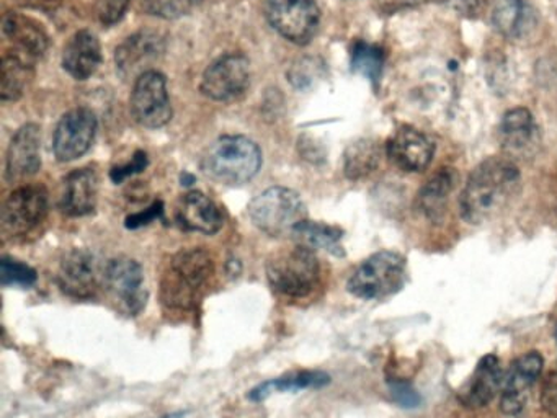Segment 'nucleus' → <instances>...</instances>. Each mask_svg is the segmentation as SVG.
I'll return each instance as SVG.
<instances>
[{"instance_id": "nucleus-1", "label": "nucleus", "mask_w": 557, "mask_h": 418, "mask_svg": "<svg viewBox=\"0 0 557 418\" xmlns=\"http://www.w3.org/2000/svg\"><path fill=\"white\" fill-rule=\"evenodd\" d=\"M520 185V170L513 160L498 156L482 160L462 189L461 218L472 225L492 221L513 201Z\"/></svg>"}, {"instance_id": "nucleus-2", "label": "nucleus", "mask_w": 557, "mask_h": 418, "mask_svg": "<svg viewBox=\"0 0 557 418\" xmlns=\"http://www.w3.org/2000/svg\"><path fill=\"white\" fill-rule=\"evenodd\" d=\"M213 273V258L203 248H184L177 251L161 278L162 304L168 309H195Z\"/></svg>"}, {"instance_id": "nucleus-3", "label": "nucleus", "mask_w": 557, "mask_h": 418, "mask_svg": "<svg viewBox=\"0 0 557 418\" xmlns=\"http://www.w3.org/2000/svg\"><path fill=\"white\" fill-rule=\"evenodd\" d=\"M267 280L273 291L285 297L309 296L321 280V265L311 248L296 245L273 255L267 263Z\"/></svg>"}, {"instance_id": "nucleus-4", "label": "nucleus", "mask_w": 557, "mask_h": 418, "mask_svg": "<svg viewBox=\"0 0 557 418\" xmlns=\"http://www.w3.org/2000/svg\"><path fill=\"white\" fill-rule=\"evenodd\" d=\"M262 150L246 136H224L211 146L205 169L224 185H244L259 173Z\"/></svg>"}, {"instance_id": "nucleus-5", "label": "nucleus", "mask_w": 557, "mask_h": 418, "mask_svg": "<svg viewBox=\"0 0 557 418\" xmlns=\"http://www.w3.org/2000/svg\"><path fill=\"white\" fill-rule=\"evenodd\" d=\"M306 214L301 196L285 186L265 189L249 205L250 221L270 237L293 235L296 225L306 221Z\"/></svg>"}, {"instance_id": "nucleus-6", "label": "nucleus", "mask_w": 557, "mask_h": 418, "mask_svg": "<svg viewBox=\"0 0 557 418\" xmlns=\"http://www.w3.org/2000/svg\"><path fill=\"white\" fill-rule=\"evenodd\" d=\"M406 283V258L397 251L383 250L368 257L351 273L347 290L360 299H384Z\"/></svg>"}, {"instance_id": "nucleus-7", "label": "nucleus", "mask_w": 557, "mask_h": 418, "mask_svg": "<svg viewBox=\"0 0 557 418\" xmlns=\"http://www.w3.org/2000/svg\"><path fill=\"white\" fill-rule=\"evenodd\" d=\"M50 199L41 185H25L5 199L2 208V232L8 237H24L47 219Z\"/></svg>"}, {"instance_id": "nucleus-8", "label": "nucleus", "mask_w": 557, "mask_h": 418, "mask_svg": "<svg viewBox=\"0 0 557 418\" xmlns=\"http://www.w3.org/2000/svg\"><path fill=\"white\" fill-rule=\"evenodd\" d=\"M103 283L123 312L139 316L146 309L149 293L138 261L129 257L112 258L103 270Z\"/></svg>"}, {"instance_id": "nucleus-9", "label": "nucleus", "mask_w": 557, "mask_h": 418, "mask_svg": "<svg viewBox=\"0 0 557 418\" xmlns=\"http://www.w3.org/2000/svg\"><path fill=\"white\" fill-rule=\"evenodd\" d=\"M267 19L283 38L308 45L318 33L321 12L314 0H269Z\"/></svg>"}, {"instance_id": "nucleus-10", "label": "nucleus", "mask_w": 557, "mask_h": 418, "mask_svg": "<svg viewBox=\"0 0 557 418\" xmlns=\"http://www.w3.org/2000/svg\"><path fill=\"white\" fill-rule=\"evenodd\" d=\"M132 111L141 126L158 130L172 118L168 81L158 71H149L136 78L132 94Z\"/></svg>"}, {"instance_id": "nucleus-11", "label": "nucleus", "mask_w": 557, "mask_h": 418, "mask_svg": "<svg viewBox=\"0 0 557 418\" xmlns=\"http://www.w3.org/2000/svg\"><path fill=\"white\" fill-rule=\"evenodd\" d=\"M250 84L249 59L230 52L211 62L201 81V91L211 100L227 101L243 95Z\"/></svg>"}, {"instance_id": "nucleus-12", "label": "nucleus", "mask_w": 557, "mask_h": 418, "mask_svg": "<svg viewBox=\"0 0 557 418\" xmlns=\"http://www.w3.org/2000/svg\"><path fill=\"white\" fill-rule=\"evenodd\" d=\"M97 134V118L89 108H76L61 118L54 131V156L60 162L79 159L92 146Z\"/></svg>"}, {"instance_id": "nucleus-13", "label": "nucleus", "mask_w": 557, "mask_h": 418, "mask_svg": "<svg viewBox=\"0 0 557 418\" xmlns=\"http://www.w3.org/2000/svg\"><path fill=\"white\" fill-rule=\"evenodd\" d=\"M165 52V41L159 33L139 32L129 36L116 49V69L123 78H138L146 72L154 71L152 65Z\"/></svg>"}, {"instance_id": "nucleus-14", "label": "nucleus", "mask_w": 557, "mask_h": 418, "mask_svg": "<svg viewBox=\"0 0 557 418\" xmlns=\"http://www.w3.org/2000/svg\"><path fill=\"white\" fill-rule=\"evenodd\" d=\"M544 359L537 352H528L511 365L502 392L500 408L505 415L518 417L527 407L531 388L543 371Z\"/></svg>"}, {"instance_id": "nucleus-15", "label": "nucleus", "mask_w": 557, "mask_h": 418, "mask_svg": "<svg viewBox=\"0 0 557 418\" xmlns=\"http://www.w3.org/2000/svg\"><path fill=\"white\" fill-rule=\"evenodd\" d=\"M58 286L74 299H90L99 287L96 257L86 248H73L64 255L58 271Z\"/></svg>"}, {"instance_id": "nucleus-16", "label": "nucleus", "mask_w": 557, "mask_h": 418, "mask_svg": "<svg viewBox=\"0 0 557 418\" xmlns=\"http://www.w3.org/2000/svg\"><path fill=\"white\" fill-rule=\"evenodd\" d=\"M387 156L404 172H422L435 152L432 140L412 126H400L386 144Z\"/></svg>"}, {"instance_id": "nucleus-17", "label": "nucleus", "mask_w": 557, "mask_h": 418, "mask_svg": "<svg viewBox=\"0 0 557 418\" xmlns=\"http://www.w3.org/2000/svg\"><path fill=\"white\" fill-rule=\"evenodd\" d=\"M41 134L37 124L22 126L12 137L8 149V165L5 175L9 182L28 179L35 175L41 167Z\"/></svg>"}, {"instance_id": "nucleus-18", "label": "nucleus", "mask_w": 557, "mask_h": 418, "mask_svg": "<svg viewBox=\"0 0 557 418\" xmlns=\"http://www.w3.org/2000/svg\"><path fill=\"white\" fill-rule=\"evenodd\" d=\"M502 384H504V372H502L500 359L488 353L482 356L468 381L462 384L461 391L458 392L459 402L462 407H485L494 401Z\"/></svg>"}, {"instance_id": "nucleus-19", "label": "nucleus", "mask_w": 557, "mask_h": 418, "mask_svg": "<svg viewBox=\"0 0 557 418\" xmlns=\"http://www.w3.org/2000/svg\"><path fill=\"white\" fill-rule=\"evenodd\" d=\"M498 140L510 156H528L540 144V130L527 108H513L502 118Z\"/></svg>"}, {"instance_id": "nucleus-20", "label": "nucleus", "mask_w": 557, "mask_h": 418, "mask_svg": "<svg viewBox=\"0 0 557 418\" xmlns=\"http://www.w3.org/2000/svg\"><path fill=\"white\" fill-rule=\"evenodd\" d=\"M177 221L185 231L213 235L223 228L224 219L213 199L205 193L190 192L177 206Z\"/></svg>"}, {"instance_id": "nucleus-21", "label": "nucleus", "mask_w": 557, "mask_h": 418, "mask_svg": "<svg viewBox=\"0 0 557 418\" xmlns=\"http://www.w3.org/2000/svg\"><path fill=\"white\" fill-rule=\"evenodd\" d=\"M492 25L508 39H524L537 28V12L524 0H497L491 13Z\"/></svg>"}, {"instance_id": "nucleus-22", "label": "nucleus", "mask_w": 557, "mask_h": 418, "mask_svg": "<svg viewBox=\"0 0 557 418\" xmlns=\"http://www.w3.org/2000/svg\"><path fill=\"white\" fill-rule=\"evenodd\" d=\"M102 62V48L92 32H77L63 52V67L76 81H87Z\"/></svg>"}, {"instance_id": "nucleus-23", "label": "nucleus", "mask_w": 557, "mask_h": 418, "mask_svg": "<svg viewBox=\"0 0 557 418\" xmlns=\"http://www.w3.org/2000/svg\"><path fill=\"white\" fill-rule=\"evenodd\" d=\"M99 179L92 169H79L64 179L61 209L73 218L90 214L97 206Z\"/></svg>"}, {"instance_id": "nucleus-24", "label": "nucleus", "mask_w": 557, "mask_h": 418, "mask_svg": "<svg viewBox=\"0 0 557 418\" xmlns=\"http://www.w3.org/2000/svg\"><path fill=\"white\" fill-rule=\"evenodd\" d=\"M5 38L14 42L17 54L27 59L41 58L47 52L50 39L40 23L18 12H9L2 22Z\"/></svg>"}, {"instance_id": "nucleus-25", "label": "nucleus", "mask_w": 557, "mask_h": 418, "mask_svg": "<svg viewBox=\"0 0 557 418\" xmlns=\"http://www.w3.org/2000/svg\"><path fill=\"white\" fill-rule=\"evenodd\" d=\"M458 175L455 169H442L420 188L417 209L432 222L442 221L448 208L449 195L455 189Z\"/></svg>"}, {"instance_id": "nucleus-26", "label": "nucleus", "mask_w": 557, "mask_h": 418, "mask_svg": "<svg viewBox=\"0 0 557 418\" xmlns=\"http://www.w3.org/2000/svg\"><path fill=\"white\" fill-rule=\"evenodd\" d=\"M331 382V376L322 371H298L292 374L280 376L260 382L247 394L252 402H263L273 394H285V392H299L306 389H321Z\"/></svg>"}, {"instance_id": "nucleus-27", "label": "nucleus", "mask_w": 557, "mask_h": 418, "mask_svg": "<svg viewBox=\"0 0 557 418\" xmlns=\"http://www.w3.org/2000/svg\"><path fill=\"white\" fill-rule=\"evenodd\" d=\"M293 238L302 247L311 248V250H325L335 257H344L345 250L342 245L344 231L335 225L324 224V222L302 221L296 225L293 231Z\"/></svg>"}, {"instance_id": "nucleus-28", "label": "nucleus", "mask_w": 557, "mask_h": 418, "mask_svg": "<svg viewBox=\"0 0 557 418\" xmlns=\"http://www.w3.org/2000/svg\"><path fill=\"white\" fill-rule=\"evenodd\" d=\"M32 75H34V69H32L30 59L17 52L5 54L2 61V90H0L2 100H18L24 95Z\"/></svg>"}, {"instance_id": "nucleus-29", "label": "nucleus", "mask_w": 557, "mask_h": 418, "mask_svg": "<svg viewBox=\"0 0 557 418\" xmlns=\"http://www.w3.org/2000/svg\"><path fill=\"white\" fill-rule=\"evenodd\" d=\"M381 160V147L376 140L360 139L345 150L344 172L350 180H361L376 170Z\"/></svg>"}, {"instance_id": "nucleus-30", "label": "nucleus", "mask_w": 557, "mask_h": 418, "mask_svg": "<svg viewBox=\"0 0 557 418\" xmlns=\"http://www.w3.org/2000/svg\"><path fill=\"white\" fill-rule=\"evenodd\" d=\"M384 64H386V52L381 46L371 45L367 41H357L351 48V71L364 75L374 87L383 77Z\"/></svg>"}, {"instance_id": "nucleus-31", "label": "nucleus", "mask_w": 557, "mask_h": 418, "mask_svg": "<svg viewBox=\"0 0 557 418\" xmlns=\"http://www.w3.org/2000/svg\"><path fill=\"white\" fill-rule=\"evenodd\" d=\"M37 281V271L30 265L11 257H4L0 260V283H2V286L28 290V287L35 286Z\"/></svg>"}, {"instance_id": "nucleus-32", "label": "nucleus", "mask_w": 557, "mask_h": 418, "mask_svg": "<svg viewBox=\"0 0 557 418\" xmlns=\"http://www.w3.org/2000/svg\"><path fill=\"white\" fill-rule=\"evenodd\" d=\"M200 0H143V9L149 15L164 20L182 19L197 9Z\"/></svg>"}, {"instance_id": "nucleus-33", "label": "nucleus", "mask_w": 557, "mask_h": 418, "mask_svg": "<svg viewBox=\"0 0 557 418\" xmlns=\"http://www.w3.org/2000/svg\"><path fill=\"white\" fill-rule=\"evenodd\" d=\"M389 391L394 402L399 404L400 407L416 408L422 402L419 392L410 385V382L403 381V379H391Z\"/></svg>"}, {"instance_id": "nucleus-34", "label": "nucleus", "mask_w": 557, "mask_h": 418, "mask_svg": "<svg viewBox=\"0 0 557 418\" xmlns=\"http://www.w3.org/2000/svg\"><path fill=\"white\" fill-rule=\"evenodd\" d=\"M132 0H97V16L103 25H115L123 19Z\"/></svg>"}, {"instance_id": "nucleus-35", "label": "nucleus", "mask_w": 557, "mask_h": 418, "mask_svg": "<svg viewBox=\"0 0 557 418\" xmlns=\"http://www.w3.org/2000/svg\"><path fill=\"white\" fill-rule=\"evenodd\" d=\"M146 167H148V153H146L145 150H138V152L133 156L132 162L125 163V165L122 167H115V169L110 172V176H112L113 182L122 183L123 180L128 179V176L143 172Z\"/></svg>"}, {"instance_id": "nucleus-36", "label": "nucleus", "mask_w": 557, "mask_h": 418, "mask_svg": "<svg viewBox=\"0 0 557 418\" xmlns=\"http://www.w3.org/2000/svg\"><path fill=\"white\" fill-rule=\"evenodd\" d=\"M541 407L549 417L557 418V372L547 376L541 391Z\"/></svg>"}, {"instance_id": "nucleus-37", "label": "nucleus", "mask_w": 557, "mask_h": 418, "mask_svg": "<svg viewBox=\"0 0 557 418\" xmlns=\"http://www.w3.org/2000/svg\"><path fill=\"white\" fill-rule=\"evenodd\" d=\"M162 214H164V205H162V201H156L154 205L149 206L145 211L128 216V218H126V228H143V225L151 224L156 219L162 218Z\"/></svg>"}, {"instance_id": "nucleus-38", "label": "nucleus", "mask_w": 557, "mask_h": 418, "mask_svg": "<svg viewBox=\"0 0 557 418\" xmlns=\"http://www.w3.org/2000/svg\"><path fill=\"white\" fill-rule=\"evenodd\" d=\"M433 2L448 7L462 16H474L479 10V0H433Z\"/></svg>"}, {"instance_id": "nucleus-39", "label": "nucleus", "mask_w": 557, "mask_h": 418, "mask_svg": "<svg viewBox=\"0 0 557 418\" xmlns=\"http://www.w3.org/2000/svg\"><path fill=\"white\" fill-rule=\"evenodd\" d=\"M384 3H386V5H393L394 3L393 9H396L397 0H384ZM403 3H407V5H410V3H413V0H400V5H403Z\"/></svg>"}, {"instance_id": "nucleus-40", "label": "nucleus", "mask_w": 557, "mask_h": 418, "mask_svg": "<svg viewBox=\"0 0 557 418\" xmlns=\"http://www.w3.org/2000/svg\"><path fill=\"white\" fill-rule=\"evenodd\" d=\"M556 336H557V333H556Z\"/></svg>"}]
</instances>
